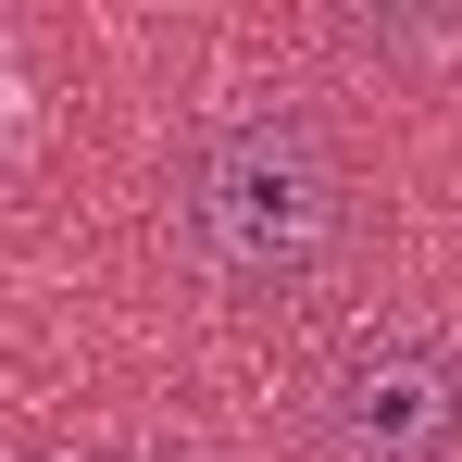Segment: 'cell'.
I'll use <instances>...</instances> for the list:
<instances>
[{
	"instance_id": "obj_2",
	"label": "cell",
	"mask_w": 462,
	"mask_h": 462,
	"mask_svg": "<svg viewBox=\"0 0 462 462\" xmlns=\"http://www.w3.org/2000/svg\"><path fill=\"white\" fill-rule=\"evenodd\" d=\"M312 462H462V325L450 312H375L325 350L300 400Z\"/></svg>"
},
{
	"instance_id": "obj_3",
	"label": "cell",
	"mask_w": 462,
	"mask_h": 462,
	"mask_svg": "<svg viewBox=\"0 0 462 462\" xmlns=\"http://www.w3.org/2000/svg\"><path fill=\"white\" fill-rule=\"evenodd\" d=\"M76 462H200V450H76Z\"/></svg>"
},
{
	"instance_id": "obj_1",
	"label": "cell",
	"mask_w": 462,
	"mask_h": 462,
	"mask_svg": "<svg viewBox=\"0 0 462 462\" xmlns=\"http://www.w3.org/2000/svg\"><path fill=\"white\" fill-rule=\"evenodd\" d=\"M363 237H375V188L350 138L300 100H237L175 151V250L237 312L325 300L363 263Z\"/></svg>"
}]
</instances>
